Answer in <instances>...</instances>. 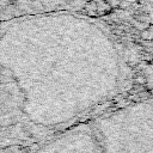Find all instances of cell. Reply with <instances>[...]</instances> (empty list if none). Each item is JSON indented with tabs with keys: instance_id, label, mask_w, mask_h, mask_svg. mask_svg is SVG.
Wrapping results in <instances>:
<instances>
[{
	"instance_id": "cell-2",
	"label": "cell",
	"mask_w": 153,
	"mask_h": 153,
	"mask_svg": "<svg viewBox=\"0 0 153 153\" xmlns=\"http://www.w3.org/2000/svg\"><path fill=\"white\" fill-rule=\"evenodd\" d=\"M93 127L104 153H153V102L116 109Z\"/></svg>"
},
{
	"instance_id": "cell-3",
	"label": "cell",
	"mask_w": 153,
	"mask_h": 153,
	"mask_svg": "<svg viewBox=\"0 0 153 153\" xmlns=\"http://www.w3.org/2000/svg\"><path fill=\"white\" fill-rule=\"evenodd\" d=\"M32 153H104L93 124L75 126Z\"/></svg>"
},
{
	"instance_id": "cell-1",
	"label": "cell",
	"mask_w": 153,
	"mask_h": 153,
	"mask_svg": "<svg viewBox=\"0 0 153 153\" xmlns=\"http://www.w3.org/2000/svg\"><path fill=\"white\" fill-rule=\"evenodd\" d=\"M120 82L116 51L100 37L24 35L0 22V128L69 122L111 99Z\"/></svg>"
}]
</instances>
